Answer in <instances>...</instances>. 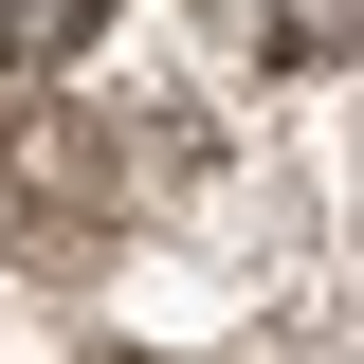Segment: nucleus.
<instances>
[{"label": "nucleus", "mask_w": 364, "mask_h": 364, "mask_svg": "<svg viewBox=\"0 0 364 364\" xmlns=\"http://www.w3.org/2000/svg\"><path fill=\"white\" fill-rule=\"evenodd\" d=\"M146 146H182V128H128V109H55V128H18V146H0V255H55V273L109 255V219L164 182Z\"/></svg>", "instance_id": "nucleus-1"}, {"label": "nucleus", "mask_w": 364, "mask_h": 364, "mask_svg": "<svg viewBox=\"0 0 364 364\" xmlns=\"http://www.w3.org/2000/svg\"><path fill=\"white\" fill-rule=\"evenodd\" d=\"M255 37L291 55V73H346L364 55V0H255Z\"/></svg>", "instance_id": "nucleus-3"}, {"label": "nucleus", "mask_w": 364, "mask_h": 364, "mask_svg": "<svg viewBox=\"0 0 364 364\" xmlns=\"http://www.w3.org/2000/svg\"><path fill=\"white\" fill-rule=\"evenodd\" d=\"M109 364H146V346H109Z\"/></svg>", "instance_id": "nucleus-4"}, {"label": "nucleus", "mask_w": 364, "mask_h": 364, "mask_svg": "<svg viewBox=\"0 0 364 364\" xmlns=\"http://www.w3.org/2000/svg\"><path fill=\"white\" fill-rule=\"evenodd\" d=\"M91 37H109V0H0V55L18 73H73Z\"/></svg>", "instance_id": "nucleus-2"}]
</instances>
